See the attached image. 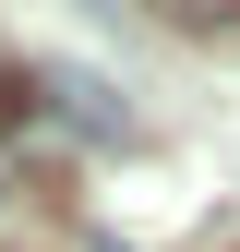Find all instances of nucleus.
<instances>
[{
    "instance_id": "f257e3e1",
    "label": "nucleus",
    "mask_w": 240,
    "mask_h": 252,
    "mask_svg": "<svg viewBox=\"0 0 240 252\" xmlns=\"http://www.w3.org/2000/svg\"><path fill=\"white\" fill-rule=\"evenodd\" d=\"M60 108H72L84 132H120V108H108V84H84V72H60Z\"/></svg>"
}]
</instances>
